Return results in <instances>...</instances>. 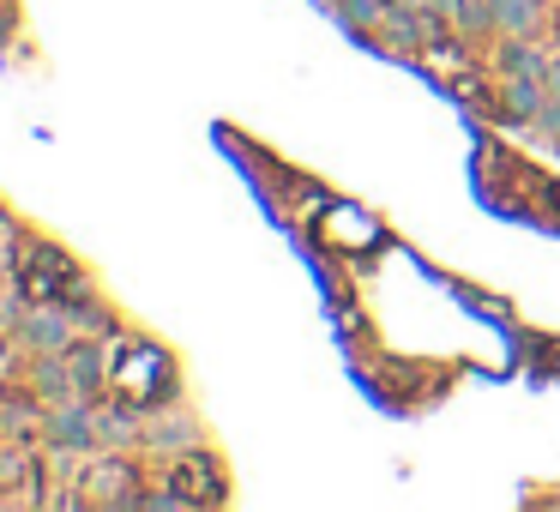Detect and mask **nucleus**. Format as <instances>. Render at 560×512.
<instances>
[{"label": "nucleus", "instance_id": "1", "mask_svg": "<svg viewBox=\"0 0 560 512\" xmlns=\"http://www.w3.org/2000/svg\"><path fill=\"white\" fill-rule=\"evenodd\" d=\"M18 338H30L37 350H73V326H66V314H54V308L18 314Z\"/></svg>", "mask_w": 560, "mask_h": 512}, {"label": "nucleus", "instance_id": "2", "mask_svg": "<svg viewBox=\"0 0 560 512\" xmlns=\"http://www.w3.org/2000/svg\"><path fill=\"white\" fill-rule=\"evenodd\" d=\"M49 440H54V447H91V440H97V416H91V410H85V404H66V410H54V416H49Z\"/></svg>", "mask_w": 560, "mask_h": 512}, {"label": "nucleus", "instance_id": "3", "mask_svg": "<svg viewBox=\"0 0 560 512\" xmlns=\"http://www.w3.org/2000/svg\"><path fill=\"white\" fill-rule=\"evenodd\" d=\"M548 97L543 79H519V73H507V91H500V103H507V115H536Z\"/></svg>", "mask_w": 560, "mask_h": 512}, {"label": "nucleus", "instance_id": "4", "mask_svg": "<svg viewBox=\"0 0 560 512\" xmlns=\"http://www.w3.org/2000/svg\"><path fill=\"white\" fill-rule=\"evenodd\" d=\"M536 18H543V0H495V25L500 30H536Z\"/></svg>", "mask_w": 560, "mask_h": 512}, {"label": "nucleus", "instance_id": "5", "mask_svg": "<svg viewBox=\"0 0 560 512\" xmlns=\"http://www.w3.org/2000/svg\"><path fill=\"white\" fill-rule=\"evenodd\" d=\"M500 61H507V73H519V79H543V73H548V61H536V54L524 49V42H512V49L500 54Z\"/></svg>", "mask_w": 560, "mask_h": 512}, {"label": "nucleus", "instance_id": "6", "mask_svg": "<svg viewBox=\"0 0 560 512\" xmlns=\"http://www.w3.org/2000/svg\"><path fill=\"white\" fill-rule=\"evenodd\" d=\"M97 374H103V355H97V350H73V380L97 386Z\"/></svg>", "mask_w": 560, "mask_h": 512}, {"label": "nucleus", "instance_id": "7", "mask_svg": "<svg viewBox=\"0 0 560 512\" xmlns=\"http://www.w3.org/2000/svg\"><path fill=\"white\" fill-rule=\"evenodd\" d=\"M66 386H73V369H61V362H42V392H49V398H66Z\"/></svg>", "mask_w": 560, "mask_h": 512}, {"label": "nucleus", "instance_id": "8", "mask_svg": "<svg viewBox=\"0 0 560 512\" xmlns=\"http://www.w3.org/2000/svg\"><path fill=\"white\" fill-rule=\"evenodd\" d=\"M379 25H386L391 37H405V42H416V18H410V13H398V7H386V13H379Z\"/></svg>", "mask_w": 560, "mask_h": 512}, {"label": "nucleus", "instance_id": "9", "mask_svg": "<svg viewBox=\"0 0 560 512\" xmlns=\"http://www.w3.org/2000/svg\"><path fill=\"white\" fill-rule=\"evenodd\" d=\"M344 18H350V25H374L379 7H374V0H350V7H344Z\"/></svg>", "mask_w": 560, "mask_h": 512}, {"label": "nucleus", "instance_id": "10", "mask_svg": "<svg viewBox=\"0 0 560 512\" xmlns=\"http://www.w3.org/2000/svg\"><path fill=\"white\" fill-rule=\"evenodd\" d=\"M543 85H548V97H560V61H548V73H543Z\"/></svg>", "mask_w": 560, "mask_h": 512}]
</instances>
